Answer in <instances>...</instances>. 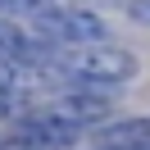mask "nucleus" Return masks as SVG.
Returning <instances> with one entry per match:
<instances>
[{
  "mask_svg": "<svg viewBox=\"0 0 150 150\" xmlns=\"http://www.w3.org/2000/svg\"><path fill=\"white\" fill-rule=\"evenodd\" d=\"M46 68L55 77H68V86H123L141 73V59L123 46H46Z\"/></svg>",
  "mask_w": 150,
  "mask_h": 150,
  "instance_id": "f257e3e1",
  "label": "nucleus"
},
{
  "mask_svg": "<svg viewBox=\"0 0 150 150\" xmlns=\"http://www.w3.org/2000/svg\"><path fill=\"white\" fill-rule=\"evenodd\" d=\"M32 32H37L41 46H100L105 37H109V28H105L100 14H86V9H68V5H59V9L41 14V18H32Z\"/></svg>",
  "mask_w": 150,
  "mask_h": 150,
  "instance_id": "f03ea898",
  "label": "nucleus"
},
{
  "mask_svg": "<svg viewBox=\"0 0 150 150\" xmlns=\"http://www.w3.org/2000/svg\"><path fill=\"white\" fill-rule=\"evenodd\" d=\"M109 109H114L109 96L96 91V86H59V91H50V109H46V114L73 123V127H86V123L109 118Z\"/></svg>",
  "mask_w": 150,
  "mask_h": 150,
  "instance_id": "7ed1b4c3",
  "label": "nucleus"
},
{
  "mask_svg": "<svg viewBox=\"0 0 150 150\" xmlns=\"http://www.w3.org/2000/svg\"><path fill=\"white\" fill-rule=\"evenodd\" d=\"M9 137L28 141L32 150H68V146H77L82 127H73V123H64V118H55V114L41 109V114H28V118H14Z\"/></svg>",
  "mask_w": 150,
  "mask_h": 150,
  "instance_id": "20e7f679",
  "label": "nucleus"
},
{
  "mask_svg": "<svg viewBox=\"0 0 150 150\" xmlns=\"http://www.w3.org/2000/svg\"><path fill=\"white\" fill-rule=\"evenodd\" d=\"M150 146V118H118L96 132V150H146Z\"/></svg>",
  "mask_w": 150,
  "mask_h": 150,
  "instance_id": "39448f33",
  "label": "nucleus"
},
{
  "mask_svg": "<svg viewBox=\"0 0 150 150\" xmlns=\"http://www.w3.org/2000/svg\"><path fill=\"white\" fill-rule=\"evenodd\" d=\"M37 55V37H23L9 18H0V59H18V64H32Z\"/></svg>",
  "mask_w": 150,
  "mask_h": 150,
  "instance_id": "423d86ee",
  "label": "nucleus"
},
{
  "mask_svg": "<svg viewBox=\"0 0 150 150\" xmlns=\"http://www.w3.org/2000/svg\"><path fill=\"white\" fill-rule=\"evenodd\" d=\"M64 0H0V14H18V18H41V14H50V9H59Z\"/></svg>",
  "mask_w": 150,
  "mask_h": 150,
  "instance_id": "0eeeda50",
  "label": "nucleus"
},
{
  "mask_svg": "<svg viewBox=\"0 0 150 150\" xmlns=\"http://www.w3.org/2000/svg\"><path fill=\"white\" fill-rule=\"evenodd\" d=\"M127 18H132V23H146V28H150V0H132V5H127Z\"/></svg>",
  "mask_w": 150,
  "mask_h": 150,
  "instance_id": "6e6552de",
  "label": "nucleus"
},
{
  "mask_svg": "<svg viewBox=\"0 0 150 150\" xmlns=\"http://www.w3.org/2000/svg\"><path fill=\"white\" fill-rule=\"evenodd\" d=\"M14 109H18V100H9V96H0V118H14Z\"/></svg>",
  "mask_w": 150,
  "mask_h": 150,
  "instance_id": "1a4fd4ad",
  "label": "nucleus"
},
{
  "mask_svg": "<svg viewBox=\"0 0 150 150\" xmlns=\"http://www.w3.org/2000/svg\"><path fill=\"white\" fill-rule=\"evenodd\" d=\"M0 150H32V146H28V141H18V137H5V141H0Z\"/></svg>",
  "mask_w": 150,
  "mask_h": 150,
  "instance_id": "9d476101",
  "label": "nucleus"
},
{
  "mask_svg": "<svg viewBox=\"0 0 150 150\" xmlns=\"http://www.w3.org/2000/svg\"><path fill=\"white\" fill-rule=\"evenodd\" d=\"M91 150H96V146H91Z\"/></svg>",
  "mask_w": 150,
  "mask_h": 150,
  "instance_id": "9b49d317",
  "label": "nucleus"
}]
</instances>
